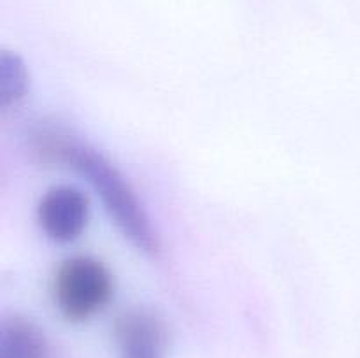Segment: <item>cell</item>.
<instances>
[{"instance_id":"obj_1","label":"cell","mask_w":360,"mask_h":358,"mask_svg":"<svg viewBox=\"0 0 360 358\" xmlns=\"http://www.w3.org/2000/svg\"><path fill=\"white\" fill-rule=\"evenodd\" d=\"M32 144L42 160L65 164L84 175L98 193L118 230L139 251L150 256L158 255L160 241L143 204L125 175L104 153L83 140L74 139L69 133L53 128L35 132Z\"/></svg>"},{"instance_id":"obj_2","label":"cell","mask_w":360,"mask_h":358,"mask_svg":"<svg viewBox=\"0 0 360 358\" xmlns=\"http://www.w3.org/2000/svg\"><path fill=\"white\" fill-rule=\"evenodd\" d=\"M53 298L67 321H88L104 311L115 295V277L94 256L63 260L53 276Z\"/></svg>"},{"instance_id":"obj_3","label":"cell","mask_w":360,"mask_h":358,"mask_svg":"<svg viewBox=\"0 0 360 358\" xmlns=\"http://www.w3.org/2000/svg\"><path fill=\"white\" fill-rule=\"evenodd\" d=\"M118 358H167L171 332L160 314L148 307L123 311L115 321Z\"/></svg>"},{"instance_id":"obj_4","label":"cell","mask_w":360,"mask_h":358,"mask_svg":"<svg viewBox=\"0 0 360 358\" xmlns=\"http://www.w3.org/2000/svg\"><path fill=\"white\" fill-rule=\"evenodd\" d=\"M90 221V200L74 186H53L37 204L41 230L58 244L81 237Z\"/></svg>"},{"instance_id":"obj_5","label":"cell","mask_w":360,"mask_h":358,"mask_svg":"<svg viewBox=\"0 0 360 358\" xmlns=\"http://www.w3.org/2000/svg\"><path fill=\"white\" fill-rule=\"evenodd\" d=\"M0 358H49L44 330L27 316H6L0 321Z\"/></svg>"},{"instance_id":"obj_6","label":"cell","mask_w":360,"mask_h":358,"mask_svg":"<svg viewBox=\"0 0 360 358\" xmlns=\"http://www.w3.org/2000/svg\"><path fill=\"white\" fill-rule=\"evenodd\" d=\"M30 91V70L18 53L0 51V109L20 107Z\"/></svg>"}]
</instances>
